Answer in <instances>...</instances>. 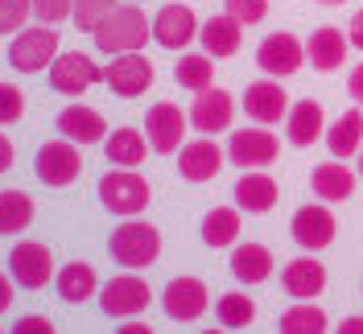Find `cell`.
Returning a JSON list of instances; mask_svg holds the SVG:
<instances>
[{
    "label": "cell",
    "instance_id": "obj_11",
    "mask_svg": "<svg viewBox=\"0 0 363 334\" xmlns=\"http://www.w3.org/2000/svg\"><path fill=\"white\" fill-rule=\"evenodd\" d=\"M9 272L21 289H45L58 272H54V252L38 240H21L9 252Z\"/></svg>",
    "mask_w": 363,
    "mask_h": 334
},
{
    "label": "cell",
    "instance_id": "obj_1",
    "mask_svg": "<svg viewBox=\"0 0 363 334\" xmlns=\"http://www.w3.org/2000/svg\"><path fill=\"white\" fill-rule=\"evenodd\" d=\"M95 50L99 54H128V50H145L153 38V21L140 13V4H116L104 21L91 29Z\"/></svg>",
    "mask_w": 363,
    "mask_h": 334
},
{
    "label": "cell",
    "instance_id": "obj_45",
    "mask_svg": "<svg viewBox=\"0 0 363 334\" xmlns=\"http://www.w3.org/2000/svg\"><path fill=\"white\" fill-rule=\"evenodd\" d=\"M120 334H153V326H149V322H124Z\"/></svg>",
    "mask_w": 363,
    "mask_h": 334
},
{
    "label": "cell",
    "instance_id": "obj_42",
    "mask_svg": "<svg viewBox=\"0 0 363 334\" xmlns=\"http://www.w3.org/2000/svg\"><path fill=\"white\" fill-rule=\"evenodd\" d=\"M13 285H17V281L0 272V313H9V310H13V297H17V289H13Z\"/></svg>",
    "mask_w": 363,
    "mask_h": 334
},
{
    "label": "cell",
    "instance_id": "obj_7",
    "mask_svg": "<svg viewBox=\"0 0 363 334\" xmlns=\"http://www.w3.org/2000/svg\"><path fill=\"white\" fill-rule=\"evenodd\" d=\"M99 306H104L108 318H136V313H145L153 306V289L145 285V277H136L133 268H128V272L112 277L99 289Z\"/></svg>",
    "mask_w": 363,
    "mask_h": 334
},
{
    "label": "cell",
    "instance_id": "obj_19",
    "mask_svg": "<svg viewBox=\"0 0 363 334\" xmlns=\"http://www.w3.org/2000/svg\"><path fill=\"white\" fill-rule=\"evenodd\" d=\"M58 133L74 140V145H104L108 140V120H104V111L87 108V104H70V108L58 111Z\"/></svg>",
    "mask_w": 363,
    "mask_h": 334
},
{
    "label": "cell",
    "instance_id": "obj_31",
    "mask_svg": "<svg viewBox=\"0 0 363 334\" xmlns=\"http://www.w3.org/2000/svg\"><path fill=\"white\" fill-rule=\"evenodd\" d=\"M38 206L25 190H0V235H21L33 223Z\"/></svg>",
    "mask_w": 363,
    "mask_h": 334
},
{
    "label": "cell",
    "instance_id": "obj_5",
    "mask_svg": "<svg viewBox=\"0 0 363 334\" xmlns=\"http://www.w3.org/2000/svg\"><path fill=\"white\" fill-rule=\"evenodd\" d=\"M79 149H83V145H74V140H67V136L45 140L42 149L33 153V174H38V182L54 186V190L79 182V174H83V157H79Z\"/></svg>",
    "mask_w": 363,
    "mask_h": 334
},
{
    "label": "cell",
    "instance_id": "obj_13",
    "mask_svg": "<svg viewBox=\"0 0 363 334\" xmlns=\"http://www.w3.org/2000/svg\"><path fill=\"white\" fill-rule=\"evenodd\" d=\"M231 120H235V99H231V91H223V87L194 91V104H190V128H199L203 136H215V133H227Z\"/></svg>",
    "mask_w": 363,
    "mask_h": 334
},
{
    "label": "cell",
    "instance_id": "obj_8",
    "mask_svg": "<svg viewBox=\"0 0 363 334\" xmlns=\"http://www.w3.org/2000/svg\"><path fill=\"white\" fill-rule=\"evenodd\" d=\"M277 157H281V140L264 124L260 128H240L227 140V161L240 165V169H269Z\"/></svg>",
    "mask_w": 363,
    "mask_h": 334
},
{
    "label": "cell",
    "instance_id": "obj_3",
    "mask_svg": "<svg viewBox=\"0 0 363 334\" xmlns=\"http://www.w3.org/2000/svg\"><path fill=\"white\" fill-rule=\"evenodd\" d=\"M99 202H104V211L128 219V215H140V211L153 202V186L140 178L136 169L116 165V169H108V174L99 178Z\"/></svg>",
    "mask_w": 363,
    "mask_h": 334
},
{
    "label": "cell",
    "instance_id": "obj_47",
    "mask_svg": "<svg viewBox=\"0 0 363 334\" xmlns=\"http://www.w3.org/2000/svg\"><path fill=\"white\" fill-rule=\"evenodd\" d=\"M318 4H326V9H335V4H347V0H318Z\"/></svg>",
    "mask_w": 363,
    "mask_h": 334
},
{
    "label": "cell",
    "instance_id": "obj_17",
    "mask_svg": "<svg viewBox=\"0 0 363 334\" xmlns=\"http://www.w3.org/2000/svg\"><path fill=\"white\" fill-rule=\"evenodd\" d=\"M199 38V17L190 4H161L153 17V42L161 50H186Z\"/></svg>",
    "mask_w": 363,
    "mask_h": 334
},
{
    "label": "cell",
    "instance_id": "obj_34",
    "mask_svg": "<svg viewBox=\"0 0 363 334\" xmlns=\"http://www.w3.org/2000/svg\"><path fill=\"white\" fill-rule=\"evenodd\" d=\"M174 79L186 91L215 87V58L211 54H186V58H178V67H174Z\"/></svg>",
    "mask_w": 363,
    "mask_h": 334
},
{
    "label": "cell",
    "instance_id": "obj_28",
    "mask_svg": "<svg viewBox=\"0 0 363 334\" xmlns=\"http://www.w3.org/2000/svg\"><path fill=\"white\" fill-rule=\"evenodd\" d=\"M240 231H244L240 206H211L203 215V227H199V235H203L206 247H235Z\"/></svg>",
    "mask_w": 363,
    "mask_h": 334
},
{
    "label": "cell",
    "instance_id": "obj_41",
    "mask_svg": "<svg viewBox=\"0 0 363 334\" xmlns=\"http://www.w3.org/2000/svg\"><path fill=\"white\" fill-rule=\"evenodd\" d=\"M347 95H351V99L363 108V62L351 70V74H347Z\"/></svg>",
    "mask_w": 363,
    "mask_h": 334
},
{
    "label": "cell",
    "instance_id": "obj_21",
    "mask_svg": "<svg viewBox=\"0 0 363 334\" xmlns=\"http://www.w3.org/2000/svg\"><path fill=\"white\" fill-rule=\"evenodd\" d=\"M281 289L297 301H314L318 293H326V265L314 256H297L281 268Z\"/></svg>",
    "mask_w": 363,
    "mask_h": 334
},
{
    "label": "cell",
    "instance_id": "obj_24",
    "mask_svg": "<svg viewBox=\"0 0 363 334\" xmlns=\"http://www.w3.org/2000/svg\"><path fill=\"white\" fill-rule=\"evenodd\" d=\"M355 182H359V174L347 169L342 157L339 161H322V165H314V174H310V186H314V194L322 202H347L355 194Z\"/></svg>",
    "mask_w": 363,
    "mask_h": 334
},
{
    "label": "cell",
    "instance_id": "obj_6",
    "mask_svg": "<svg viewBox=\"0 0 363 334\" xmlns=\"http://www.w3.org/2000/svg\"><path fill=\"white\" fill-rule=\"evenodd\" d=\"M104 83L120 99H136L153 87V62L145 58V50H128V54H112V62L104 67Z\"/></svg>",
    "mask_w": 363,
    "mask_h": 334
},
{
    "label": "cell",
    "instance_id": "obj_35",
    "mask_svg": "<svg viewBox=\"0 0 363 334\" xmlns=\"http://www.w3.org/2000/svg\"><path fill=\"white\" fill-rule=\"evenodd\" d=\"M33 17V0H0V38L21 33Z\"/></svg>",
    "mask_w": 363,
    "mask_h": 334
},
{
    "label": "cell",
    "instance_id": "obj_12",
    "mask_svg": "<svg viewBox=\"0 0 363 334\" xmlns=\"http://www.w3.org/2000/svg\"><path fill=\"white\" fill-rule=\"evenodd\" d=\"M161 310H165V318H174V322H199L211 310L206 281H199V277H174L165 285V293H161Z\"/></svg>",
    "mask_w": 363,
    "mask_h": 334
},
{
    "label": "cell",
    "instance_id": "obj_40",
    "mask_svg": "<svg viewBox=\"0 0 363 334\" xmlns=\"http://www.w3.org/2000/svg\"><path fill=\"white\" fill-rule=\"evenodd\" d=\"M13 334H54V322L45 313H25L21 322H13Z\"/></svg>",
    "mask_w": 363,
    "mask_h": 334
},
{
    "label": "cell",
    "instance_id": "obj_14",
    "mask_svg": "<svg viewBox=\"0 0 363 334\" xmlns=\"http://www.w3.org/2000/svg\"><path fill=\"white\" fill-rule=\"evenodd\" d=\"M289 108H294V104H289V91L281 87L272 74L244 87V116L256 120V124H281V120L289 116Z\"/></svg>",
    "mask_w": 363,
    "mask_h": 334
},
{
    "label": "cell",
    "instance_id": "obj_23",
    "mask_svg": "<svg viewBox=\"0 0 363 334\" xmlns=\"http://www.w3.org/2000/svg\"><path fill=\"white\" fill-rule=\"evenodd\" d=\"M277 199H281V190H277V182L264 169H248L244 178L235 182V206L244 215H269L277 206Z\"/></svg>",
    "mask_w": 363,
    "mask_h": 334
},
{
    "label": "cell",
    "instance_id": "obj_43",
    "mask_svg": "<svg viewBox=\"0 0 363 334\" xmlns=\"http://www.w3.org/2000/svg\"><path fill=\"white\" fill-rule=\"evenodd\" d=\"M347 38H351V50H363V9L351 17V25H347Z\"/></svg>",
    "mask_w": 363,
    "mask_h": 334
},
{
    "label": "cell",
    "instance_id": "obj_22",
    "mask_svg": "<svg viewBox=\"0 0 363 334\" xmlns=\"http://www.w3.org/2000/svg\"><path fill=\"white\" fill-rule=\"evenodd\" d=\"M285 136H289V145H297V149L318 145V140L326 136V111H322V104H318V99L294 104L289 116H285Z\"/></svg>",
    "mask_w": 363,
    "mask_h": 334
},
{
    "label": "cell",
    "instance_id": "obj_20",
    "mask_svg": "<svg viewBox=\"0 0 363 334\" xmlns=\"http://www.w3.org/2000/svg\"><path fill=\"white\" fill-rule=\"evenodd\" d=\"M347 54H351V38H347L342 29H335V25H318L314 33H310V42H306V58H310V67L322 70V74L342 70Z\"/></svg>",
    "mask_w": 363,
    "mask_h": 334
},
{
    "label": "cell",
    "instance_id": "obj_16",
    "mask_svg": "<svg viewBox=\"0 0 363 334\" xmlns=\"http://www.w3.org/2000/svg\"><path fill=\"white\" fill-rule=\"evenodd\" d=\"M289 231H294V244L297 247H306V252H322V247L335 244L339 223H335V215L326 211V202H318V206H297Z\"/></svg>",
    "mask_w": 363,
    "mask_h": 334
},
{
    "label": "cell",
    "instance_id": "obj_48",
    "mask_svg": "<svg viewBox=\"0 0 363 334\" xmlns=\"http://www.w3.org/2000/svg\"><path fill=\"white\" fill-rule=\"evenodd\" d=\"M359 178H363V149H359Z\"/></svg>",
    "mask_w": 363,
    "mask_h": 334
},
{
    "label": "cell",
    "instance_id": "obj_38",
    "mask_svg": "<svg viewBox=\"0 0 363 334\" xmlns=\"http://www.w3.org/2000/svg\"><path fill=\"white\" fill-rule=\"evenodd\" d=\"M25 116V91L17 83H0V124H17Z\"/></svg>",
    "mask_w": 363,
    "mask_h": 334
},
{
    "label": "cell",
    "instance_id": "obj_30",
    "mask_svg": "<svg viewBox=\"0 0 363 334\" xmlns=\"http://www.w3.org/2000/svg\"><path fill=\"white\" fill-rule=\"evenodd\" d=\"M326 149H330V157H359V149H363V108L342 111L339 120L326 128Z\"/></svg>",
    "mask_w": 363,
    "mask_h": 334
},
{
    "label": "cell",
    "instance_id": "obj_18",
    "mask_svg": "<svg viewBox=\"0 0 363 334\" xmlns=\"http://www.w3.org/2000/svg\"><path fill=\"white\" fill-rule=\"evenodd\" d=\"M223 161H227L223 149L211 136H199V140H190V145L178 149V174H182V182H211V178H219Z\"/></svg>",
    "mask_w": 363,
    "mask_h": 334
},
{
    "label": "cell",
    "instance_id": "obj_44",
    "mask_svg": "<svg viewBox=\"0 0 363 334\" xmlns=\"http://www.w3.org/2000/svg\"><path fill=\"white\" fill-rule=\"evenodd\" d=\"M13 157H17V149H13V140L0 133V174H9L13 169Z\"/></svg>",
    "mask_w": 363,
    "mask_h": 334
},
{
    "label": "cell",
    "instance_id": "obj_26",
    "mask_svg": "<svg viewBox=\"0 0 363 334\" xmlns=\"http://www.w3.org/2000/svg\"><path fill=\"white\" fill-rule=\"evenodd\" d=\"M54 285H58V297H62L67 306H83V301H91V297L99 293V272H95L87 260H70V265L58 268Z\"/></svg>",
    "mask_w": 363,
    "mask_h": 334
},
{
    "label": "cell",
    "instance_id": "obj_29",
    "mask_svg": "<svg viewBox=\"0 0 363 334\" xmlns=\"http://www.w3.org/2000/svg\"><path fill=\"white\" fill-rule=\"evenodd\" d=\"M149 136L140 133V128H116L108 140H104V153L112 165H124V169H140L145 165V157H149Z\"/></svg>",
    "mask_w": 363,
    "mask_h": 334
},
{
    "label": "cell",
    "instance_id": "obj_4",
    "mask_svg": "<svg viewBox=\"0 0 363 334\" xmlns=\"http://www.w3.org/2000/svg\"><path fill=\"white\" fill-rule=\"evenodd\" d=\"M58 58V29L54 25H25L21 33H13V45H9V62L21 74H42L50 70V62Z\"/></svg>",
    "mask_w": 363,
    "mask_h": 334
},
{
    "label": "cell",
    "instance_id": "obj_27",
    "mask_svg": "<svg viewBox=\"0 0 363 334\" xmlns=\"http://www.w3.org/2000/svg\"><path fill=\"white\" fill-rule=\"evenodd\" d=\"M272 252L264 244H235L231 252V277L240 281V285H264L272 277Z\"/></svg>",
    "mask_w": 363,
    "mask_h": 334
},
{
    "label": "cell",
    "instance_id": "obj_46",
    "mask_svg": "<svg viewBox=\"0 0 363 334\" xmlns=\"http://www.w3.org/2000/svg\"><path fill=\"white\" fill-rule=\"evenodd\" d=\"M339 334H363V318H347V322H339Z\"/></svg>",
    "mask_w": 363,
    "mask_h": 334
},
{
    "label": "cell",
    "instance_id": "obj_10",
    "mask_svg": "<svg viewBox=\"0 0 363 334\" xmlns=\"http://www.w3.org/2000/svg\"><path fill=\"white\" fill-rule=\"evenodd\" d=\"M186 128H190V111H182L169 99L153 104L149 116H145V136H149L153 153H178L186 145Z\"/></svg>",
    "mask_w": 363,
    "mask_h": 334
},
{
    "label": "cell",
    "instance_id": "obj_32",
    "mask_svg": "<svg viewBox=\"0 0 363 334\" xmlns=\"http://www.w3.org/2000/svg\"><path fill=\"white\" fill-rule=\"evenodd\" d=\"M215 318H219L223 330H248L252 322H256V301H252L248 293H223L215 301Z\"/></svg>",
    "mask_w": 363,
    "mask_h": 334
},
{
    "label": "cell",
    "instance_id": "obj_36",
    "mask_svg": "<svg viewBox=\"0 0 363 334\" xmlns=\"http://www.w3.org/2000/svg\"><path fill=\"white\" fill-rule=\"evenodd\" d=\"M112 9H116V0H74V17H70V21L79 25L83 33H91Z\"/></svg>",
    "mask_w": 363,
    "mask_h": 334
},
{
    "label": "cell",
    "instance_id": "obj_2",
    "mask_svg": "<svg viewBox=\"0 0 363 334\" xmlns=\"http://www.w3.org/2000/svg\"><path fill=\"white\" fill-rule=\"evenodd\" d=\"M108 252H112V260L120 268H133V272L136 268H149V265H157V256H161V231L153 223L128 215V223H116Z\"/></svg>",
    "mask_w": 363,
    "mask_h": 334
},
{
    "label": "cell",
    "instance_id": "obj_37",
    "mask_svg": "<svg viewBox=\"0 0 363 334\" xmlns=\"http://www.w3.org/2000/svg\"><path fill=\"white\" fill-rule=\"evenodd\" d=\"M223 13H231L240 25H260L269 17V0H223Z\"/></svg>",
    "mask_w": 363,
    "mask_h": 334
},
{
    "label": "cell",
    "instance_id": "obj_39",
    "mask_svg": "<svg viewBox=\"0 0 363 334\" xmlns=\"http://www.w3.org/2000/svg\"><path fill=\"white\" fill-rule=\"evenodd\" d=\"M33 17L42 25H62L74 17V0H33Z\"/></svg>",
    "mask_w": 363,
    "mask_h": 334
},
{
    "label": "cell",
    "instance_id": "obj_33",
    "mask_svg": "<svg viewBox=\"0 0 363 334\" xmlns=\"http://www.w3.org/2000/svg\"><path fill=\"white\" fill-rule=\"evenodd\" d=\"M326 326H330V318L318 306H310V301H297V306H289L277 318V330L281 334H322Z\"/></svg>",
    "mask_w": 363,
    "mask_h": 334
},
{
    "label": "cell",
    "instance_id": "obj_9",
    "mask_svg": "<svg viewBox=\"0 0 363 334\" xmlns=\"http://www.w3.org/2000/svg\"><path fill=\"white\" fill-rule=\"evenodd\" d=\"M95 83H104V67L83 54V50H70V54H58L54 62H50V87L58 91V95H83L91 91Z\"/></svg>",
    "mask_w": 363,
    "mask_h": 334
},
{
    "label": "cell",
    "instance_id": "obj_15",
    "mask_svg": "<svg viewBox=\"0 0 363 334\" xmlns=\"http://www.w3.org/2000/svg\"><path fill=\"white\" fill-rule=\"evenodd\" d=\"M301 62H306V42H297L294 33H285V29L281 33H269L260 42V50H256V67L264 70V74H272V79L297 74Z\"/></svg>",
    "mask_w": 363,
    "mask_h": 334
},
{
    "label": "cell",
    "instance_id": "obj_25",
    "mask_svg": "<svg viewBox=\"0 0 363 334\" xmlns=\"http://www.w3.org/2000/svg\"><path fill=\"white\" fill-rule=\"evenodd\" d=\"M199 38H203V50L211 58H235L240 45H244V25L235 21L231 13H219V17H211L199 29Z\"/></svg>",
    "mask_w": 363,
    "mask_h": 334
}]
</instances>
